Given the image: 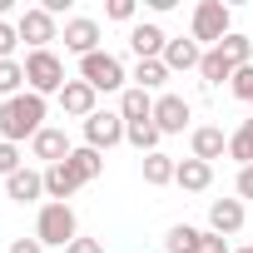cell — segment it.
Segmentation results:
<instances>
[{
    "label": "cell",
    "mask_w": 253,
    "mask_h": 253,
    "mask_svg": "<svg viewBox=\"0 0 253 253\" xmlns=\"http://www.w3.org/2000/svg\"><path fill=\"white\" fill-rule=\"evenodd\" d=\"M45 114H50V99L45 94H15V99H0V139L5 144H25L45 129Z\"/></svg>",
    "instance_id": "6da1fadb"
},
{
    "label": "cell",
    "mask_w": 253,
    "mask_h": 253,
    "mask_svg": "<svg viewBox=\"0 0 253 253\" xmlns=\"http://www.w3.org/2000/svg\"><path fill=\"white\" fill-rule=\"evenodd\" d=\"M80 80H84L94 94H124V89H129V75H124L119 55H109V50L84 55V60H80Z\"/></svg>",
    "instance_id": "7a4b0ae2"
},
{
    "label": "cell",
    "mask_w": 253,
    "mask_h": 253,
    "mask_svg": "<svg viewBox=\"0 0 253 253\" xmlns=\"http://www.w3.org/2000/svg\"><path fill=\"white\" fill-rule=\"evenodd\" d=\"M35 238H40L45 248H70V243L80 238L75 209H70V204H40V213H35Z\"/></svg>",
    "instance_id": "3957f363"
},
{
    "label": "cell",
    "mask_w": 253,
    "mask_h": 253,
    "mask_svg": "<svg viewBox=\"0 0 253 253\" xmlns=\"http://www.w3.org/2000/svg\"><path fill=\"white\" fill-rule=\"evenodd\" d=\"M189 35L199 40V45H223L228 35H233V10L223 5V0H199L194 5V20H189Z\"/></svg>",
    "instance_id": "277c9868"
},
{
    "label": "cell",
    "mask_w": 253,
    "mask_h": 253,
    "mask_svg": "<svg viewBox=\"0 0 253 253\" xmlns=\"http://www.w3.org/2000/svg\"><path fill=\"white\" fill-rule=\"evenodd\" d=\"M25 89L30 94H60L65 89V60L55 50H30L25 55Z\"/></svg>",
    "instance_id": "5b68a950"
},
{
    "label": "cell",
    "mask_w": 253,
    "mask_h": 253,
    "mask_svg": "<svg viewBox=\"0 0 253 253\" xmlns=\"http://www.w3.org/2000/svg\"><path fill=\"white\" fill-rule=\"evenodd\" d=\"M124 129H129V124H124L119 109H94V114L84 119V144L99 149V154H109L114 144H124Z\"/></svg>",
    "instance_id": "8992f818"
},
{
    "label": "cell",
    "mask_w": 253,
    "mask_h": 253,
    "mask_svg": "<svg viewBox=\"0 0 253 253\" xmlns=\"http://www.w3.org/2000/svg\"><path fill=\"white\" fill-rule=\"evenodd\" d=\"M15 30H20V40H25L30 50H50V45L60 40V20H55L45 5H30V10H20Z\"/></svg>",
    "instance_id": "52a82bcc"
},
{
    "label": "cell",
    "mask_w": 253,
    "mask_h": 253,
    "mask_svg": "<svg viewBox=\"0 0 253 253\" xmlns=\"http://www.w3.org/2000/svg\"><path fill=\"white\" fill-rule=\"evenodd\" d=\"M189 119H194V104L184 94H154V124H159V134H184L189 129Z\"/></svg>",
    "instance_id": "ba28073f"
},
{
    "label": "cell",
    "mask_w": 253,
    "mask_h": 253,
    "mask_svg": "<svg viewBox=\"0 0 253 253\" xmlns=\"http://www.w3.org/2000/svg\"><path fill=\"white\" fill-rule=\"evenodd\" d=\"M70 154H75V144H70L65 129H55V124H45V129L30 139V159H40L45 169H50V164H65Z\"/></svg>",
    "instance_id": "9c48e42d"
},
{
    "label": "cell",
    "mask_w": 253,
    "mask_h": 253,
    "mask_svg": "<svg viewBox=\"0 0 253 253\" xmlns=\"http://www.w3.org/2000/svg\"><path fill=\"white\" fill-rule=\"evenodd\" d=\"M60 40H65V50L70 55H94L99 50V20H89V15H70L65 20V30H60Z\"/></svg>",
    "instance_id": "30bf717a"
},
{
    "label": "cell",
    "mask_w": 253,
    "mask_h": 253,
    "mask_svg": "<svg viewBox=\"0 0 253 253\" xmlns=\"http://www.w3.org/2000/svg\"><path fill=\"white\" fill-rule=\"evenodd\" d=\"M164 45H169V35H164L159 20H134V25H129V50H134V60H164Z\"/></svg>",
    "instance_id": "8fae6325"
},
{
    "label": "cell",
    "mask_w": 253,
    "mask_h": 253,
    "mask_svg": "<svg viewBox=\"0 0 253 253\" xmlns=\"http://www.w3.org/2000/svg\"><path fill=\"white\" fill-rule=\"evenodd\" d=\"M55 99H60V109H65L70 119H80V124H84V119L99 109V94H94V89H89L80 75H75V80H65V89H60Z\"/></svg>",
    "instance_id": "7c38bea8"
},
{
    "label": "cell",
    "mask_w": 253,
    "mask_h": 253,
    "mask_svg": "<svg viewBox=\"0 0 253 253\" xmlns=\"http://www.w3.org/2000/svg\"><path fill=\"white\" fill-rule=\"evenodd\" d=\"M243 223H248V209H243V199H213V204H209V228H213L218 238H233V233H243Z\"/></svg>",
    "instance_id": "4fadbf2b"
},
{
    "label": "cell",
    "mask_w": 253,
    "mask_h": 253,
    "mask_svg": "<svg viewBox=\"0 0 253 253\" xmlns=\"http://www.w3.org/2000/svg\"><path fill=\"white\" fill-rule=\"evenodd\" d=\"M189 154H194V159H204V164H213V159H223V154H228V134L218 129V124H199V129L189 134Z\"/></svg>",
    "instance_id": "5bb4252c"
},
{
    "label": "cell",
    "mask_w": 253,
    "mask_h": 253,
    "mask_svg": "<svg viewBox=\"0 0 253 253\" xmlns=\"http://www.w3.org/2000/svg\"><path fill=\"white\" fill-rule=\"evenodd\" d=\"M5 199L10 204H40L45 199V169H20L5 179Z\"/></svg>",
    "instance_id": "9a60e30c"
},
{
    "label": "cell",
    "mask_w": 253,
    "mask_h": 253,
    "mask_svg": "<svg viewBox=\"0 0 253 253\" xmlns=\"http://www.w3.org/2000/svg\"><path fill=\"white\" fill-rule=\"evenodd\" d=\"M164 65H169V75L199 70V65H204V45H199L194 35H189V40L179 35V40H169V45H164Z\"/></svg>",
    "instance_id": "2e32d148"
},
{
    "label": "cell",
    "mask_w": 253,
    "mask_h": 253,
    "mask_svg": "<svg viewBox=\"0 0 253 253\" xmlns=\"http://www.w3.org/2000/svg\"><path fill=\"white\" fill-rule=\"evenodd\" d=\"M75 194H80L75 169H70V164H50V169H45V204H70Z\"/></svg>",
    "instance_id": "e0dca14e"
},
{
    "label": "cell",
    "mask_w": 253,
    "mask_h": 253,
    "mask_svg": "<svg viewBox=\"0 0 253 253\" xmlns=\"http://www.w3.org/2000/svg\"><path fill=\"white\" fill-rule=\"evenodd\" d=\"M174 184L184 189V194H204L209 184H213V164H204V159H179V169H174Z\"/></svg>",
    "instance_id": "ac0fdd59"
},
{
    "label": "cell",
    "mask_w": 253,
    "mask_h": 253,
    "mask_svg": "<svg viewBox=\"0 0 253 253\" xmlns=\"http://www.w3.org/2000/svg\"><path fill=\"white\" fill-rule=\"evenodd\" d=\"M199 80L209 84V89H218V84H228L233 80V60L213 45V50H204V65H199Z\"/></svg>",
    "instance_id": "d6986e66"
},
{
    "label": "cell",
    "mask_w": 253,
    "mask_h": 253,
    "mask_svg": "<svg viewBox=\"0 0 253 253\" xmlns=\"http://www.w3.org/2000/svg\"><path fill=\"white\" fill-rule=\"evenodd\" d=\"M129 80H134V89L154 94V89H164V84H169V65H164V60H134Z\"/></svg>",
    "instance_id": "ffe728a7"
},
{
    "label": "cell",
    "mask_w": 253,
    "mask_h": 253,
    "mask_svg": "<svg viewBox=\"0 0 253 253\" xmlns=\"http://www.w3.org/2000/svg\"><path fill=\"white\" fill-rule=\"evenodd\" d=\"M65 164L75 169V179H80V184H94V179L104 174V154H99V149H89V144H75V154H70Z\"/></svg>",
    "instance_id": "44dd1931"
},
{
    "label": "cell",
    "mask_w": 253,
    "mask_h": 253,
    "mask_svg": "<svg viewBox=\"0 0 253 253\" xmlns=\"http://www.w3.org/2000/svg\"><path fill=\"white\" fill-rule=\"evenodd\" d=\"M174 169H179V159H169L164 149L139 159V174H144V184H149V189H164V184H174Z\"/></svg>",
    "instance_id": "7402d4cb"
},
{
    "label": "cell",
    "mask_w": 253,
    "mask_h": 253,
    "mask_svg": "<svg viewBox=\"0 0 253 253\" xmlns=\"http://www.w3.org/2000/svg\"><path fill=\"white\" fill-rule=\"evenodd\" d=\"M119 114H124V124H144V119H154V94H144V89H124L119 94Z\"/></svg>",
    "instance_id": "603a6c76"
},
{
    "label": "cell",
    "mask_w": 253,
    "mask_h": 253,
    "mask_svg": "<svg viewBox=\"0 0 253 253\" xmlns=\"http://www.w3.org/2000/svg\"><path fill=\"white\" fill-rule=\"evenodd\" d=\"M159 139H164V134H159V124H154V119L129 124V129H124V144H134V149H139V159H144V154H159Z\"/></svg>",
    "instance_id": "cb8c5ba5"
},
{
    "label": "cell",
    "mask_w": 253,
    "mask_h": 253,
    "mask_svg": "<svg viewBox=\"0 0 253 253\" xmlns=\"http://www.w3.org/2000/svg\"><path fill=\"white\" fill-rule=\"evenodd\" d=\"M25 94V60H0V99Z\"/></svg>",
    "instance_id": "d4e9b609"
},
{
    "label": "cell",
    "mask_w": 253,
    "mask_h": 253,
    "mask_svg": "<svg viewBox=\"0 0 253 253\" xmlns=\"http://www.w3.org/2000/svg\"><path fill=\"white\" fill-rule=\"evenodd\" d=\"M228 159H233L238 169H248V164H253V134L243 129V124H238V129L228 134Z\"/></svg>",
    "instance_id": "484cf974"
},
{
    "label": "cell",
    "mask_w": 253,
    "mask_h": 253,
    "mask_svg": "<svg viewBox=\"0 0 253 253\" xmlns=\"http://www.w3.org/2000/svg\"><path fill=\"white\" fill-rule=\"evenodd\" d=\"M218 50H223V55L233 60V70H243V65H253V40H248V35H238V30H233V35H228V40H223Z\"/></svg>",
    "instance_id": "4316f807"
},
{
    "label": "cell",
    "mask_w": 253,
    "mask_h": 253,
    "mask_svg": "<svg viewBox=\"0 0 253 253\" xmlns=\"http://www.w3.org/2000/svg\"><path fill=\"white\" fill-rule=\"evenodd\" d=\"M194 238H199L194 223H174V228L164 233V253H194Z\"/></svg>",
    "instance_id": "83f0119b"
},
{
    "label": "cell",
    "mask_w": 253,
    "mask_h": 253,
    "mask_svg": "<svg viewBox=\"0 0 253 253\" xmlns=\"http://www.w3.org/2000/svg\"><path fill=\"white\" fill-rule=\"evenodd\" d=\"M228 94H233V99H243V104H253V65L233 70V80H228Z\"/></svg>",
    "instance_id": "f1b7e54d"
},
{
    "label": "cell",
    "mask_w": 253,
    "mask_h": 253,
    "mask_svg": "<svg viewBox=\"0 0 253 253\" xmlns=\"http://www.w3.org/2000/svg\"><path fill=\"white\" fill-rule=\"evenodd\" d=\"M20 169H25L20 144H5V139H0V179H10V174H20Z\"/></svg>",
    "instance_id": "f546056e"
},
{
    "label": "cell",
    "mask_w": 253,
    "mask_h": 253,
    "mask_svg": "<svg viewBox=\"0 0 253 253\" xmlns=\"http://www.w3.org/2000/svg\"><path fill=\"white\" fill-rule=\"evenodd\" d=\"M194 253H233V248H228V238H218L213 228H199V238H194Z\"/></svg>",
    "instance_id": "4dcf8cb0"
},
{
    "label": "cell",
    "mask_w": 253,
    "mask_h": 253,
    "mask_svg": "<svg viewBox=\"0 0 253 253\" xmlns=\"http://www.w3.org/2000/svg\"><path fill=\"white\" fill-rule=\"evenodd\" d=\"M134 0H109V5H104V20H119V25H134Z\"/></svg>",
    "instance_id": "1f68e13d"
},
{
    "label": "cell",
    "mask_w": 253,
    "mask_h": 253,
    "mask_svg": "<svg viewBox=\"0 0 253 253\" xmlns=\"http://www.w3.org/2000/svg\"><path fill=\"white\" fill-rule=\"evenodd\" d=\"M15 45H20V30L10 20H0V60H15Z\"/></svg>",
    "instance_id": "d6a6232c"
},
{
    "label": "cell",
    "mask_w": 253,
    "mask_h": 253,
    "mask_svg": "<svg viewBox=\"0 0 253 253\" xmlns=\"http://www.w3.org/2000/svg\"><path fill=\"white\" fill-rule=\"evenodd\" d=\"M10 253H45V243L30 233V238H10Z\"/></svg>",
    "instance_id": "836d02e7"
},
{
    "label": "cell",
    "mask_w": 253,
    "mask_h": 253,
    "mask_svg": "<svg viewBox=\"0 0 253 253\" xmlns=\"http://www.w3.org/2000/svg\"><path fill=\"white\" fill-rule=\"evenodd\" d=\"M65 253H104V243H99V238H75Z\"/></svg>",
    "instance_id": "e575fe53"
},
{
    "label": "cell",
    "mask_w": 253,
    "mask_h": 253,
    "mask_svg": "<svg viewBox=\"0 0 253 253\" xmlns=\"http://www.w3.org/2000/svg\"><path fill=\"white\" fill-rule=\"evenodd\" d=\"M233 189H238V199H253V164L238 169V184H233Z\"/></svg>",
    "instance_id": "d590c367"
},
{
    "label": "cell",
    "mask_w": 253,
    "mask_h": 253,
    "mask_svg": "<svg viewBox=\"0 0 253 253\" xmlns=\"http://www.w3.org/2000/svg\"><path fill=\"white\" fill-rule=\"evenodd\" d=\"M5 15H10V0H0V20H5Z\"/></svg>",
    "instance_id": "8d00e7d4"
},
{
    "label": "cell",
    "mask_w": 253,
    "mask_h": 253,
    "mask_svg": "<svg viewBox=\"0 0 253 253\" xmlns=\"http://www.w3.org/2000/svg\"><path fill=\"white\" fill-rule=\"evenodd\" d=\"M233 253H253V243H243V248H233Z\"/></svg>",
    "instance_id": "74e56055"
},
{
    "label": "cell",
    "mask_w": 253,
    "mask_h": 253,
    "mask_svg": "<svg viewBox=\"0 0 253 253\" xmlns=\"http://www.w3.org/2000/svg\"><path fill=\"white\" fill-rule=\"evenodd\" d=\"M243 129H248V134H253V119H243Z\"/></svg>",
    "instance_id": "f35d334b"
}]
</instances>
